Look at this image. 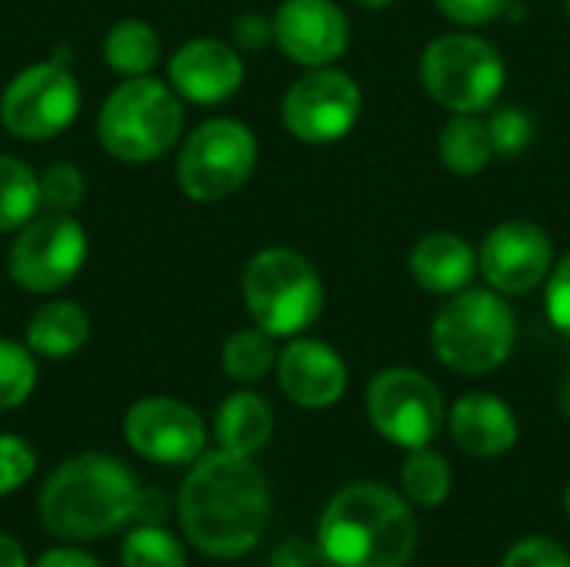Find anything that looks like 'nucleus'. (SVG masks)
<instances>
[{"label":"nucleus","instance_id":"obj_3","mask_svg":"<svg viewBox=\"0 0 570 567\" xmlns=\"http://www.w3.org/2000/svg\"><path fill=\"white\" fill-rule=\"evenodd\" d=\"M134 471L114 454H77L63 461L40 488L37 511L50 535L63 541H94L117 531L134 515Z\"/></svg>","mask_w":570,"mask_h":567},{"label":"nucleus","instance_id":"obj_28","mask_svg":"<svg viewBox=\"0 0 570 567\" xmlns=\"http://www.w3.org/2000/svg\"><path fill=\"white\" fill-rule=\"evenodd\" d=\"M37 384V364L33 351L0 338V411L20 408Z\"/></svg>","mask_w":570,"mask_h":567},{"label":"nucleus","instance_id":"obj_31","mask_svg":"<svg viewBox=\"0 0 570 567\" xmlns=\"http://www.w3.org/2000/svg\"><path fill=\"white\" fill-rule=\"evenodd\" d=\"M37 471L33 448L17 434H0V498L27 485Z\"/></svg>","mask_w":570,"mask_h":567},{"label":"nucleus","instance_id":"obj_9","mask_svg":"<svg viewBox=\"0 0 570 567\" xmlns=\"http://www.w3.org/2000/svg\"><path fill=\"white\" fill-rule=\"evenodd\" d=\"M361 110V84L334 63L304 70L281 100V117L291 137L314 147L344 140L357 127Z\"/></svg>","mask_w":570,"mask_h":567},{"label":"nucleus","instance_id":"obj_30","mask_svg":"<svg viewBox=\"0 0 570 567\" xmlns=\"http://www.w3.org/2000/svg\"><path fill=\"white\" fill-rule=\"evenodd\" d=\"M83 201V174L73 164H53L40 174V204L57 214H70Z\"/></svg>","mask_w":570,"mask_h":567},{"label":"nucleus","instance_id":"obj_1","mask_svg":"<svg viewBox=\"0 0 570 567\" xmlns=\"http://www.w3.org/2000/svg\"><path fill=\"white\" fill-rule=\"evenodd\" d=\"M177 515L187 541L207 558H244L264 538L271 491L250 458L230 451L200 454L180 485Z\"/></svg>","mask_w":570,"mask_h":567},{"label":"nucleus","instance_id":"obj_12","mask_svg":"<svg viewBox=\"0 0 570 567\" xmlns=\"http://www.w3.org/2000/svg\"><path fill=\"white\" fill-rule=\"evenodd\" d=\"M87 257V234L70 214L47 211L20 227L10 247V277L30 294L67 287Z\"/></svg>","mask_w":570,"mask_h":567},{"label":"nucleus","instance_id":"obj_11","mask_svg":"<svg viewBox=\"0 0 570 567\" xmlns=\"http://www.w3.org/2000/svg\"><path fill=\"white\" fill-rule=\"evenodd\" d=\"M77 110H80L77 77L57 60H43V63L20 70L0 97L3 127L13 137L33 140V144L50 140L63 127H70Z\"/></svg>","mask_w":570,"mask_h":567},{"label":"nucleus","instance_id":"obj_24","mask_svg":"<svg viewBox=\"0 0 570 567\" xmlns=\"http://www.w3.org/2000/svg\"><path fill=\"white\" fill-rule=\"evenodd\" d=\"M40 207V177L23 160L0 154V234L20 231Z\"/></svg>","mask_w":570,"mask_h":567},{"label":"nucleus","instance_id":"obj_10","mask_svg":"<svg viewBox=\"0 0 570 567\" xmlns=\"http://www.w3.org/2000/svg\"><path fill=\"white\" fill-rule=\"evenodd\" d=\"M367 418L374 431L404 448H428L444 424L441 388L414 368H384L367 384Z\"/></svg>","mask_w":570,"mask_h":567},{"label":"nucleus","instance_id":"obj_5","mask_svg":"<svg viewBox=\"0 0 570 567\" xmlns=\"http://www.w3.org/2000/svg\"><path fill=\"white\" fill-rule=\"evenodd\" d=\"M244 307L274 338H301L327 304V287L311 257L294 247H264L244 267Z\"/></svg>","mask_w":570,"mask_h":567},{"label":"nucleus","instance_id":"obj_35","mask_svg":"<svg viewBox=\"0 0 570 567\" xmlns=\"http://www.w3.org/2000/svg\"><path fill=\"white\" fill-rule=\"evenodd\" d=\"M234 40L244 50H261L274 40V20H267L261 13H244L234 20Z\"/></svg>","mask_w":570,"mask_h":567},{"label":"nucleus","instance_id":"obj_16","mask_svg":"<svg viewBox=\"0 0 570 567\" xmlns=\"http://www.w3.org/2000/svg\"><path fill=\"white\" fill-rule=\"evenodd\" d=\"M277 384L281 391L307 411L334 408L347 391V364L334 344L317 338H294L277 354Z\"/></svg>","mask_w":570,"mask_h":567},{"label":"nucleus","instance_id":"obj_32","mask_svg":"<svg viewBox=\"0 0 570 567\" xmlns=\"http://www.w3.org/2000/svg\"><path fill=\"white\" fill-rule=\"evenodd\" d=\"M544 311L548 321L570 338V251L561 261H554L551 277L544 281Z\"/></svg>","mask_w":570,"mask_h":567},{"label":"nucleus","instance_id":"obj_7","mask_svg":"<svg viewBox=\"0 0 570 567\" xmlns=\"http://www.w3.org/2000/svg\"><path fill=\"white\" fill-rule=\"evenodd\" d=\"M421 84L451 114H488L504 94L508 63L488 37L451 30L424 47Z\"/></svg>","mask_w":570,"mask_h":567},{"label":"nucleus","instance_id":"obj_22","mask_svg":"<svg viewBox=\"0 0 570 567\" xmlns=\"http://www.w3.org/2000/svg\"><path fill=\"white\" fill-rule=\"evenodd\" d=\"M438 154L444 167L458 177H478L494 160V144L488 120L481 114H451V120L441 127Z\"/></svg>","mask_w":570,"mask_h":567},{"label":"nucleus","instance_id":"obj_37","mask_svg":"<svg viewBox=\"0 0 570 567\" xmlns=\"http://www.w3.org/2000/svg\"><path fill=\"white\" fill-rule=\"evenodd\" d=\"M321 561L317 545L304 541V538H287L284 545H277V551L271 555V567H314Z\"/></svg>","mask_w":570,"mask_h":567},{"label":"nucleus","instance_id":"obj_23","mask_svg":"<svg viewBox=\"0 0 570 567\" xmlns=\"http://www.w3.org/2000/svg\"><path fill=\"white\" fill-rule=\"evenodd\" d=\"M104 60L124 77H147L160 60V37L147 20H117L104 37Z\"/></svg>","mask_w":570,"mask_h":567},{"label":"nucleus","instance_id":"obj_4","mask_svg":"<svg viewBox=\"0 0 570 567\" xmlns=\"http://www.w3.org/2000/svg\"><path fill=\"white\" fill-rule=\"evenodd\" d=\"M518 344V317L494 287H464L438 307L431 321L434 358L468 378L498 371Z\"/></svg>","mask_w":570,"mask_h":567},{"label":"nucleus","instance_id":"obj_27","mask_svg":"<svg viewBox=\"0 0 570 567\" xmlns=\"http://www.w3.org/2000/svg\"><path fill=\"white\" fill-rule=\"evenodd\" d=\"M120 565L124 567H187L184 545L164 531L160 525H140L124 538L120 548Z\"/></svg>","mask_w":570,"mask_h":567},{"label":"nucleus","instance_id":"obj_29","mask_svg":"<svg viewBox=\"0 0 570 567\" xmlns=\"http://www.w3.org/2000/svg\"><path fill=\"white\" fill-rule=\"evenodd\" d=\"M488 130H491V144H494V157H518L531 147L534 140V117L524 107H491L488 117Z\"/></svg>","mask_w":570,"mask_h":567},{"label":"nucleus","instance_id":"obj_8","mask_svg":"<svg viewBox=\"0 0 570 567\" xmlns=\"http://www.w3.org/2000/svg\"><path fill=\"white\" fill-rule=\"evenodd\" d=\"M257 167V137L234 117H210L180 144L177 184L190 201L217 204L237 194Z\"/></svg>","mask_w":570,"mask_h":567},{"label":"nucleus","instance_id":"obj_2","mask_svg":"<svg viewBox=\"0 0 570 567\" xmlns=\"http://www.w3.org/2000/svg\"><path fill=\"white\" fill-rule=\"evenodd\" d=\"M414 548L411 505L384 485H347L321 515L317 555L324 567H407Z\"/></svg>","mask_w":570,"mask_h":567},{"label":"nucleus","instance_id":"obj_34","mask_svg":"<svg viewBox=\"0 0 570 567\" xmlns=\"http://www.w3.org/2000/svg\"><path fill=\"white\" fill-rule=\"evenodd\" d=\"M504 567H570V551L554 538H524L508 551Z\"/></svg>","mask_w":570,"mask_h":567},{"label":"nucleus","instance_id":"obj_14","mask_svg":"<svg viewBox=\"0 0 570 567\" xmlns=\"http://www.w3.org/2000/svg\"><path fill=\"white\" fill-rule=\"evenodd\" d=\"M127 444L154 465H190L204 454V418L174 398H140L124 414Z\"/></svg>","mask_w":570,"mask_h":567},{"label":"nucleus","instance_id":"obj_21","mask_svg":"<svg viewBox=\"0 0 570 567\" xmlns=\"http://www.w3.org/2000/svg\"><path fill=\"white\" fill-rule=\"evenodd\" d=\"M90 338V317L73 301L43 304L27 324V348L40 358H70Z\"/></svg>","mask_w":570,"mask_h":567},{"label":"nucleus","instance_id":"obj_6","mask_svg":"<svg viewBox=\"0 0 570 567\" xmlns=\"http://www.w3.org/2000/svg\"><path fill=\"white\" fill-rule=\"evenodd\" d=\"M184 130L180 94L154 77H127L100 107L97 137L124 164L164 157Z\"/></svg>","mask_w":570,"mask_h":567},{"label":"nucleus","instance_id":"obj_40","mask_svg":"<svg viewBox=\"0 0 570 567\" xmlns=\"http://www.w3.org/2000/svg\"><path fill=\"white\" fill-rule=\"evenodd\" d=\"M361 10H387V7H394L397 0H354Z\"/></svg>","mask_w":570,"mask_h":567},{"label":"nucleus","instance_id":"obj_33","mask_svg":"<svg viewBox=\"0 0 570 567\" xmlns=\"http://www.w3.org/2000/svg\"><path fill=\"white\" fill-rule=\"evenodd\" d=\"M514 0H434V7L458 27H484L511 10Z\"/></svg>","mask_w":570,"mask_h":567},{"label":"nucleus","instance_id":"obj_39","mask_svg":"<svg viewBox=\"0 0 570 567\" xmlns=\"http://www.w3.org/2000/svg\"><path fill=\"white\" fill-rule=\"evenodd\" d=\"M0 567H27V555L17 545V538H10L7 531H0Z\"/></svg>","mask_w":570,"mask_h":567},{"label":"nucleus","instance_id":"obj_25","mask_svg":"<svg viewBox=\"0 0 570 567\" xmlns=\"http://www.w3.org/2000/svg\"><path fill=\"white\" fill-rule=\"evenodd\" d=\"M220 364H224V374L237 384L264 381L267 371L277 364L274 334H267L264 328H244V331L230 334L220 351Z\"/></svg>","mask_w":570,"mask_h":567},{"label":"nucleus","instance_id":"obj_17","mask_svg":"<svg viewBox=\"0 0 570 567\" xmlns=\"http://www.w3.org/2000/svg\"><path fill=\"white\" fill-rule=\"evenodd\" d=\"M170 87L190 104H224L244 84V57L217 37H197L170 57Z\"/></svg>","mask_w":570,"mask_h":567},{"label":"nucleus","instance_id":"obj_41","mask_svg":"<svg viewBox=\"0 0 570 567\" xmlns=\"http://www.w3.org/2000/svg\"><path fill=\"white\" fill-rule=\"evenodd\" d=\"M558 404H561V411L570 418V378L561 384V391H558Z\"/></svg>","mask_w":570,"mask_h":567},{"label":"nucleus","instance_id":"obj_18","mask_svg":"<svg viewBox=\"0 0 570 567\" xmlns=\"http://www.w3.org/2000/svg\"><path fill=\"white\" fill-rule=\"evenodd\" d=\"M448 424H451L454 444L474 458H501L518 444V434H521L518 418L508 408V401L488 391H471L458 398L448 414Z\"/></svg>","mask_w":570,"mask_h":567},{"label":"nucleus","instance_id":"obj_13","mask_svg":"<svg viewBox=\"0 0 570 567\" xmlns=\"http://www.w3.org/2000/svg\"><path fill=\"white\" fill-rule=\"evenodd\" d=\"M554 267L551 234L534 221H501L478 247V274L504 297L531 294L544 287Z\"/></svg>","mask_w":570,"mask_h":567},{"label":"nucleus","instance_id":"obj_43","mask_svg":"<svg viewBox=\"0 0 570 567\" xmlns=\"http://www.w3.org/2000/svg\"><path fill=\"white\" fill-rule=\"evenodd\" d=\"M564 13H568V20H570V0H564Z\"/></svg>","mask_w":570,"mask_h":567},{"label":"nucleus","instance_id":"obj_38","mask_svg":"<svg viewBox=\"0 0 570 567\" xmlns=\"http://www.w3.org/2000/svg\"><path fill=\"white\" fill-rule=\"evenodd\" d=\"M37 567H100V561L77 548H53L37 561Z\"/></svg>","mask_w":570,"mask_h":567},{"label":"nucleus","instance_id":"obj_20","mask_svg":"<svg viewBox=\"0 0 570 567\" xmlns=\"http://www.w3.org/2000/svg\"><path fill=\"white\" fill-rule=\"evenodd\" d=\"M271 434H274V411L261 394L237 391L217 408L214 438H217L220 451L254 458L257 451H264Z\"/></svg>","mask_w":570,"mask_h":567},{"label":"nucleus","instance_id":"obj_19","mask_svg":"<svg viewBox=\"0 0 570 567\" xmlns=\"http://www.w3.org/2000/svg\"><path fill=\"white\" fill-rule=\"evenodd\" d=\"M407 271L421 291L451 297V294L471 287V281L478 274V251L454 231H434L414 244V251L407 257Z\"/></svg>","mask_w":570,"mask_h":567},{"label":"nucleus","instance_id":"obj_42","mask_svg":"<svg viewBox=\"0 0 570 567\" xmlns=\"http://www.w3.org/2000/svg\"><path fill=\"white\" fill-rule=\"evenodd\" d=\"M564 508H568V515H570V485H568V491H564Z\"/></svg>","mask_w":570,"mask_h":567},{"label":"nucleus","instance_id":"obj_15","mask_svg":"<svg viewBox=\"0 0 570 567\" xmlns=\"http://www.w3.org/2000/svg\"><path fill=\"white\" fill-rule=\"evenodd\" d=\"M271 20L281 53L304 70L331 67L351 47V20L337 0H284Z\"/></svg>","mask_w":570,"mask_h":567},{"label":"nucleus","instance_id":"obj_26","mask_svg":"<svg viewBox=\"0 0 570 567\" xmlns=\"http://www.w3.org/2000/svg\"><path fill=\"white\" fill-rule=\"evenodd\" d=\"M401 485H404V495L421 505V508H438L448 501L451 495V465L444 454L431 451V448H417L407 454L404 468H401Z\"/></svg>","mask_w":570,"mask_h":567},{"label":"nucleus","instance_id":"obj_36","mask_svg":"<svg viewBox=\"0 0 570 567\" xmlns=\"http://www.w3.org/2000/svg\"><path fill=\"white\" fill-rule=\"evenodd\" d=\"M170 515V501L160 488H137L134 495V521L137 525H164Z\"/></svg>","mask_w":570,"mask_h":567}]
</instances>
